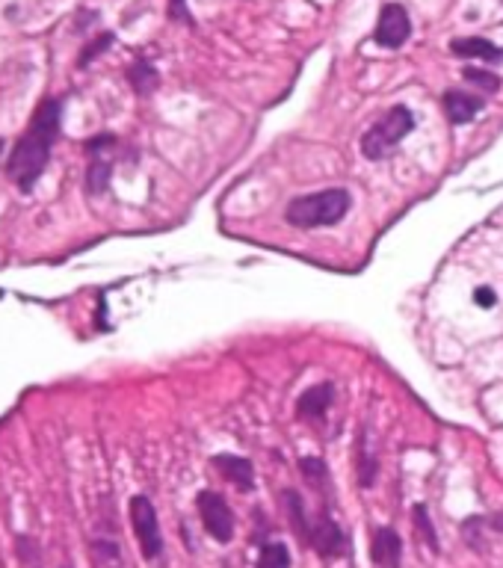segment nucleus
<instances>
[{"label": "nucleus", "instance_id": "obj_1", "mask_svg": "<svg viewBox=\"0 0 503 568\" xmlns=\"http://www.w3.org/2000/svg\"><path fill=\"white\" fill-rule=\"evenodd\" d=\"M56 133H59V101L48 98L36 110L24 136L15 143V151H12L9 166H6L9 178L18 183L24 193L33 190V183L42 178L44 166L51 160V148L56 143Z\"/></svg>", "mask_w": 503, "mask_h": 568}, {"label": "nucleus", "instance_id": "obj_2", "mask_svg": "<svg viewBox=\"0 0 503 568\" xmlns=\"http://www.w3.org/2000/svg\"><path fill=\"white\" fill-rule=\"evenodd\" d=\"M349 207H353V195H349L344 187H329L311 195H299L291 205L284 207V219L293 228H329L338 225Z\"/></svg>", "mask_w": 503, "mask_h": 568}, {"label": "nucleus", "instance_id": "obj_3", "mask_svg": "<svg viewBox=\"0 0 503 568\" xmlns=\"http://www.w3.org/2000/svg\"><path fill=\"white\" fill-rule=\"evenodd\" d=\"M411 128H415V116H411L408 107L406 104L391 107V110L379 119L370 131H364V136H361V155L368 157V160L388 157L391 151L400 145L403 136L411 133Z\"/></svg>", "mask_w": 503, "mask_h": 568}, {"label": "nucleus", "instance_id": "obj_4", "mask_svg": "<svg viewBox=\"0 0 503 568\" xmlns=\"http://www.w3.org/2000/svg\"><path fill=\"white\" fill-rule=\"evenodd\" d=\"M131 527L136 533V542L148 562H154L163 554V536L157 524V509L145 495L131 497Z\"/></svg>", "mask_w": 503, "mask_h": 568}, {"label": "nucleus", "instance_id": "obj_5", "mask_svg": "<svg viewBox=\"0 0 503 568\" xmlns=\"http://www.w3.org/2000/svg\"><path fill=\"white\" fill-rule=\"evenodd\" d=\"M195 506H199V515H202L205 530L213 536V539H217V542H231V536H234V515H231V506L225 503V497L217 495V491H202L199 500H195Z\"/></svg>", "mask_w": 503, "mask_h": 568}, {"label": "nucleus", "instance_id": "obj_6", "mask_svg": "<svg viewBox=\"0 0 503 568\" xmlns=\"http://www.w3.org/2000/svg\"><path fill=\"white\" fill-rule=\"evenodd\" d=\"M308 545L317 550L323 560H338L341 554H344V545H346V539H344V533H341V527L332 521V515L329 512H320L317 518H311V527H308Z\"/></svg>", "mask_w": 503, "mask_h": 568}, {"label": "nucleus", "instance_id": "obj_7", "mask_svg": "<svg viewBox=\"0 0 503 568\" xmlns=\"http://www.w3.org/2000/svg\"><path fill=\"white\" fill-rule=\"evenodd\" d=\"M411 36V18L400 4H385L376 21V42L382 48H400Z\"/></svg>", "mask_w": 503, "mask_h": 568}, {"label": "nucleus", "instance_id": "obj_8", "mask_svg": "<svg viewBox=\"0 0 503 568\" xmlns=\"http://www.w3.org/2000/svg\"><path fill=\"white\" fill-rule=\"evenodd\" d=\"M370 557L376 568H400L403 562V539L394 527H382L373 533V545H370Z\"/></svg>", "mask_w": 503, "mask_h": 568}, {"label": "nucleus", "instance_id": "obj_9", "mask_svg": "<svg viewBox=\"0 0 503 568\" xmlns=\"http://www.w3.org/2000/svg\"><path fill=\"white\" fill-rule=\"evenodd\" d=\"M210 465L217 468L228 483H234V485L243 488V491H249V488L255 485V468H252L249 459L231 456V453H219V456L210 459Z\"/></svg>", "mask_w": 503, "mask_h": 568}, {"label": "nucleus", "instance_id": "obj_10", "mask_svg": "<svg viewBox=\"0 0 503 568\" xmlns=\"http://www.w3.org/2000/svg\"><path fill=\"white\" fill-rule=\"evenodd\" d=\"M334 403V385L323 382V385H314L305 391L296 400V414L302 421H320L329 411V406Z\"/></svg>", "mask_w": 503, "mask_h": 568}, {"label": "nucleus", "instance_id": "obj_11", "mask_svg": "<svg viewBox=\"0 0 503 568\" xmlns=\"http://www.w3.org/2000/svg\"><path fill=\"white\" fill-rule=\"evenodd\" d=\"M480 110H483V98L468 95V92H459V89L444 92V113L453 125H468Z\"/></svg>", "mask_w": 503, "mask_h": 568}, {"label": "nucleus", "instance_id": "obj_12", "mask_svg": "<svg viewBox=\"0 0 503 568\" xmlns=\"http://www.w3.org/2000/svg\"><path fill=\"white\" fill-rule=\"evenodd\" d=\"M450 51L456 56H471V59H485V63H497L503 59V51L497 44H492L489 39H480V36H468V39H453L450 42Z\"/></svg>", "mask_w": 503, "mask_h": 568}, {"label": "nucleus", "instance_id": "obj_13", "mask_svg": "<svg viewBox=\"0 0 503 568\" xmlns=\"http://www.w3.org/2000/svg\"><path fill=\"white\" fill-rule=\"evenodd\" d=\"M299 471H302V477L311 483V488H317V491H329V468H326L323 459H317V456H305V459H299Z\"/></svg>", "mask_w": 503, "mask_h": 568}, {"label": "nucleus", "instance_id": "obj_14", "mask_svg": "<svg viewBox=\"0 0 503 568\" xmlns=\"http://www.w3.org/2000/svg\"><path fill=\"white\" fill-rule=\"evenodd\" d=\"M257 568H291V550L281 542H269L261 548L257 557Z\"/></svg>", "mask_w": 503, "mask_h": 568}, {"label": "nucleus", "instance_id": "obj_15", "mask_svg": "<svg viewBox=\"0 0 503 568\" xmlns=\"http://www.w3.org/2000/svg\"><path fill=\"white\" fill-rule=\"evenodd\" d=\"M128 78H131V83H133V89L140 92V95H148V92H154L157 89V83H160V78H157V71L151 68L148 63H136V66H131V71H128Z\"/></svg>", "mask_w": 503, "mask_h": 568}, {"label": "nucleus", "instance_id": "obj_16", "mask_svg": "<svg viewBox=\"0 0 503 568\" xmlns=\"http://www.w3.org/2000/svg\"><path fill=\"white\" fill-rule=\"evenodd\" d=\"M284 503H287V509H291V524H293V530L302 536L305 542H308L311 518L305 515V509H302V497L296 495V491H284Z\"/></svg>", "mask_w": 503, "mask_h": 568}, {"label": "nucleus", "instance_id": "obj_17", "mask_svg": "<svg viewBox=\"0 0 503 568\" xmlns=\"http://www.w3.org/2000/svg\"><path fill=\"white\" fill-rule=\"evenodd\" d=\"M411 515H415V530L420 533V539L430 545L432 550H438V533H435V527H432V518H430V512H426V506L418 503L415 509H411Z\"/></svg>", "mask_w": 503, "mask_h": 568}, {"label": "nucleus", "instance_id": "obj_18", "mask_svg": "<svg viewBox=\"0 0 503 568\" xmlns=\"http://www.w3.org/2000/svg\"><path fill=\"white\" fill-rule=\"evenodd\" d=\"M86 183H89V190H92L95 195L104 193L107 183H110V163L101 160L98 155H92V166H89V172H86Z\"/></svg>", "mask_w": 503, "mask_h": 568}, {"label": "nucleus", "instance_id": "obj_19", "mask_svg": "<svg viewBox=\"0 0 503 568\" xmlns=\"http://www.w3.org/2000/svg\"><path fill=\"white\" fill-rule=\"evenodd\" d=\"M376 471H379V465H376V459L370 456V450L364 447H358V483L364 485V488H370L373 485V480H376Z\"/></svg>", "mask_w": 503, "mask_h": 568}, {"label": "nucleus", "instance_id": "obj_20", "mask_svg": "<svg viewBox=\"0 0 503 568\" xmlns=\"http://www.w3.org/2000/svg\"><path fill=\"white\" fill-rule=\"evenodd\" d=\"M95 554L101 560L104 568H125V562H121V550L116 542H107V539H98L95 542Z\"/></svg>", "mask_w": 503, "mask_h": 568}, {"label": "nucleus", "instance_id": "obj_21", "mask_svg": "<svg viewBox=\"0 0 503 568\" xmlns=\"http://www.w3.org/2000/svg\"><path fill=\"white\" fill-rule=\"evenodd\" d=\"M465 80L474 83V86H480V89H485V92H497V89H500V78H497V74H492V71L465 68Z\"/></svg>", "mask_w": 503, "mask_h": 568}, {"label": "nucleus", "instance_id": "obj_22", "mask_svg": "<svg viewBox=\"0 0 503 568\" xmlns=\"http://www.w3.org/2000/svg\"><path fill=\"white\" fill-rule=\"evenodd\" d=\"M107 44H113V36L110 33H104L98 42H92V44H89V51L80 56V66H86V63H92V59L98 56V54H104L107 51Z\"/></svg>", "mask_w": 503, "mask_h": 568}, {"label": "nucleus", "instance_id": "obj_23", "mask_svg": "<svg viewBox=\"0 0 503 568\" xmlns=\"http://www.w3.org/2000/svg\"><path fill=\"white\" fill-rule=\"evenodd\" d=\"M21 542V560L27 568H42V560H39V550L33 548V542L30 539H18Z\"/></svg>", "mask_w": 503, "mask_h": 568}, {"label": "nucleus", "instance_id": "obj_24", "mask_svg": "<svg viewBox=\"0 0 503 568\" xmlns=\"http://www.w3.org/2000/svg\"><path fill=\"white\" fill-rule=\"evenodd\" d=\"M474 302L480 305V308H495V305H497V294H495V290L492 287H477L474 290Z\"/></svg>", "mask_w": 503, "mask_h": 568}, {"label": "nucleus", "instance_id": "obj_25", "mask_svg": "<svg viewBox=\"0 0 503 568\" xmlns=\"http://www.w3.org/2000/svg\"><path fill=\"white\" fill-rule=\"evenodd\" d=\"M4 148H6V145H4V140H0V157H4Z\"/></svg>", "mask_w": 503, "mask_h": 568}]
</instances>
